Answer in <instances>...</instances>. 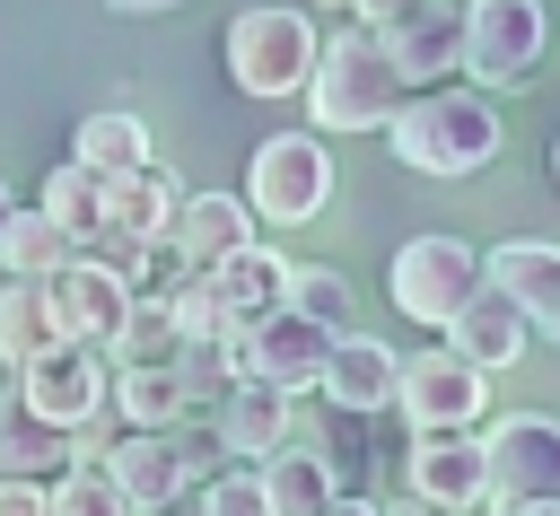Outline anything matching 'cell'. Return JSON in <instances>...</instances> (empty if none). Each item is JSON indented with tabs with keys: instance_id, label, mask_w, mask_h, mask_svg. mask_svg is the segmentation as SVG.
I'll return each mask as SVG.
<instances>
[{
	"instance_id": "1",
	"label": "cell",
	"mask_w": 560,
	"mask_h": 516,
	"mask_svg": "<svg viewBox=\"0 0 560 516\" xmlns=\"http://www.w3.org/2000/svg\"><path fill=\"white\" fill-rule=\"evenodd\" d=\"M385 140H394V157H402L411 175H438V184H455V175H481V166L499 157L508 122H499L490 87H464V79H446V87H420V96H402V105H394V122H385Z\"/></svg>"
},
{
	"instance_id": "2",
	"label": "cell",
	"mask_w": 560,
	"mask_h": 516,
	"mask_svg": "<svg viewBox=\"0 0 560 516\" xmlns=\"http://www.w3.org/2000/svg\"><path fill=\"white\" fill-rule=\"evenodd\" d=\"M402 96H411V87H402L394 52L376 44V26L324 35V52H315V70H306V122H324V131H385Z\"/></svg>"
},
{
	"instance_id": "3",
	"label": "cell",
	"mask_w": 560,
	"mask_h": 516,
	"mask_svg": "<svg viewBox=\"0 0 560 516\" xmlns=\"http://www.w3.org/2000/svg\"><path fill=\"white\" fill-rule=\"evenodd\" d=\"M228 455H219V437H210V420H175V429H122L114 437V455H105V472L122 481V499L140 507V516H158V507H175L192 481H210Z\"/></svg>"
},
{
	"instance_id": "4",
	"label": "cell",
	"mask_w": 560,
	"mask_h": 516,
	"mask_svg": "<svg viewBox=\"0 0 560 516\" xmlns=\"http://www.w3.org/2000/svg\"><path fill=\"white\" fill-rule=\"evenodd\" d=\"M324 35L306 26V9H236L228 17V79L262 105L280 96H306V70H315Z\"/></svg>"
},
{
	"instance_id": "5",
	"label": "cell",
	"mask_w": 560,
	"mask_h": 516,
	"mask_svg": "<svg viewBox=\"0 0 560 516\" xmlns=\"http://www.w3.org/2000/svg\"><path fill=\"white\" fill-rule=\"evenodd\" d=\"M481 280H490L481 254H472L464 236H438V227L411 236V245H394V262H385V297H394V315H411V324H429V332H446Z\"/></svg>"
},
{
	"instance_id": "6",
	"label": "cell",
	"mask_w": 560,
	"mask_h": 516,
	"mask_svg": "<svg viewBox=\"0 0 560 516\" xmlns=\"http://www.w3.org/2000/svg\"><path fill=\"white\" fill-rule=\"evenodd\" d=\"M332 201V157H324V131H271L245 166V210L271 219V227H306L315 210Z\"/></svg>"
},
{
	"instance_id": "7",
	"label": "cell",
	"mask_w": 560,
	"mask_h": 516,
	"mask_svg": "<svg viewBox=\"0 0 560 516\" xmlns=\"http://www.w3.org/2000/svg\"><path fill=\"white\" fill-rule=\"evenodd\" d=\"M18 402H26L35 420H52V429H88V420L114 411V367H105V350H88V341H52V350H35V359L18 367Z\"/></svg>"
},
{
	"instance_id": "8",
	"label": "cell",
	"mask_w": 560,
	"mask_h": 516,
	"mask_svg": "<svg viewBox=\"0 0 560 516\" xmlns=\"http://www.w3.org/2000/svg\"><path fill=\"white\" fill-rule=\"evenodd\" d=\"M542 44H551L542 0H464V79H472V87H516V79H534Z\"/></svg>"
},
{
	"instance_id": "9",
	"label": "cell",
	"mask_w": 560,
	"mask_h": 516,
	"mask_svg": "<svg viewBox=\"0 0 560 516\" xmlns=\"http://www.w3.org/2000/svg\"><path fill=\"white\" fill-rule=\"evenodd\" d=\"M394 411L411 420V437H420V429H481L490 376H481L472 359H455V350H411V359L394 367Z\"/></svg>"
},
{
	"instance_id": "10",
	"label": "cell",
	"mask_w": 560,
	"mask_h": 516,
	"mask_svg": "<svg viewBox=\"0 0 560 516\" xmlns=\"http://www.w3.org/2000/svg\"><path fill=\"white\" fill-rule=\"evenodd\" d=\"M481 464H490V507L516 499H560V420L551 411H508L481 429Z\"/></svg>"
},
{
	"instance_id": "11",
	"label": "cell",
	"mask_w": 560,
	"mask_h": 516,
	"mask_svg": "<svg viewBox=\"0 0 560 516\" xmlns=\"http://www.w3.org/2000/svg\"><path fill=\"white\" fill-rule=\"evenodd\" d=\"M228 341H236V376H262V385H280V394H315V385H324V359H332V332L306 324L298 306H271V315H254V324L228 332Z\"/></svg>"
},
{
	"instance_id": "12",
	"label": "cell",
	"mask_w": 560,
	"mask_h": 516,
	"mask_svg": "<svg viewBox=\"0 0 560 516\" xmlns=\"http://www.w3.org/2000/svg\"><path fill=\"white\" fill-rule=\"evenodd\" d=\"M376 44L394 52L402 87H446L464 70V9L455 0H402L394 17H376Z\"/></svg>"
},
{
	"instance_id": "13",
	"label": "cell",
	"mask_w": 560,
	"mask_h": 516,
	"mask_svg": "<svg viewBox=\"0 0 560 516\" xmlns=\"http://www.w3.org/2000/svg\"><path fill=\"white\" fill-rule=\"evenodd\" d=\"M44 306H52V332H61V341L105 350V341L122 332V315H131V280L105 271L96 254H70V262L44 280Z\"/></svg>"
},
{
	"instance_id": "14",
	"label": "cell",
	"mask_w": 560,
	"mask_h": 516,
	"mask_svg": "<svg viewBox=\"0 0 560 516\" xmlns=\"http://www.w3.org/2000/svg\"><path fill=\"white\" fill-rule=\"evenodd\" d=\"M402 472H411V499H429V507H446V516H464V507H481V499H490L481 429H420Z\"/></svg>"
},
{
	"instance_id": "15",
	"label": "cell",
	"mask_w": 560,
	"mask_h": 516,
	"mask_svg": "<svg viewBox=\"0 0 560 516\" xmlns=\"http://www.w3.org/2000/svg\"><path fill=\"white\" fill-rule=\"evenodd\" d=\"M201 420H210V437H219V455H228V464H262L271 446H289V437H298L289 394H280V385H262V376H236Z\"/></svg>"
},
{
	"instance_id": "16",
	"label": "cell",
	"mask_w": 560,
	"mask_h": 516,
	"mask_svg": "<svg viewBox=\"0 0 560 516\" xmlns=\"http://www.w3.org/2000/svg\"><path fill=\"white\" fill-rule=\"evenodd\" d=\"M481 271H490V289H499L542 341H560V245H542V236H508L499 254H481Z\"/></svg>"
},
{
	"instance_id": "17",
	"label": "cell",
	"mask_w": 560,
	"mask_h": 516,
	"mask_svg": "<svg viewBox=\"0 0 560 516\" xmlns=\"http://www.w3.org/2000/svg\"><path fill=\"white\" fill-rule=\"evenodd\" d=\"M245 245H254L245 192H184V210H175V227H166V254H175L184 271H210V262H228V254H245Z\"/></svg>"
},
{
	"instance_id": "18",
	"label": "cell",
	"mask_w": 560,
	"mask_h": 516,
	"mask_svg": "<svg viewBox=\"0 0 560 516\" xmlns=\"http://www.w3.org/2000/svg\"><path fill=\"white\" fill-rule=\"evenodd\" d=\"M394 350L385 341H368V332H332V359H324V402L332 411H350V420H368V411H394Z\"/></svg>"
},
{
	"instance_id": "19",
	"label": "cell",
	"mask_w": 560,
	"mask_h": 516,
	"mask_svg": "<svg viewBox=\"0 0 560 516\" xmlns=\"http://www.w3.org/2000/svg\"><path fill=\"white\" fill-rule=\"evenodd\" d=\"M525 341H534V324H525V315H516V306H508L490 280H481V289L464 297V315L446 324V350H455V359H472L481 376L516 367V359H525Z\"/></svg>"
},
{
	"instance_id": "20",
	"label": "cell",
	"mask_w": 560,
	"mask_h": 516,
	"mask_svg": "<svg viewBox=\"0 0 560 516\" xmlns=\"http://www.w3.org/2000/svg\"><path fill=\"white\" fill-rule=\"evenodd\" d=\"M210 289H219V315H228V332H245L254 315L289 306V254H271V245H245V254L210 262Z\"/></svg>"
},
{
	"instance_id": "21",
	"label": "cell",
	"mask_w": 560,
	"mask_h": 516,
	"mask_svg": "<svg viewBox=\"0 0 560 516\" xmlns=\"http://www.w3.org/2000/svg\"><path fill=\"white\" fill-rule=\"evenodd\" d=\"M254 472H262V507H271V516H324V507H332V490H341V481H332V464H324V446H298V437H289V446H271Z\"/></svg>"
},
{
	"instance_id": "22",
	"label": "cell",
	"mask_w": 560,
	"mask_h": 516,
	"mask_svg": "<svg viewBox=\"0 0 560 516\" xmlns=\"http://www.w3.org/2000/svg\"><path fill=\"white\" fill-rule=\"evenodd\" d=\"M44 472H70V429L35 420L18 394L0 402V481H44Z\"/></svg>"
},
{
	"instance_id": "23",
	"label": "cell",
	"mask_w": 560,
	"mask_h": 516,
	"mask_svg": "<svg viewBox=\"0 0 560 516\" xmlns=\"http://www.w3.org/2000/svg\"><path fill=\"white\" fill-rule=\"evenodd\" d=\"M114 420L122 429H175V420H201V411H192L175 367H114Z\"/></svg>"
},
{
	"instance_id": "24",
	"label": "cell",
	"mask_w": 560,
	"mask_h": 516,
	"mask_svg": "<svg viewBox=\"0 0 560 516\" xmlns=\"http://www.w3.org/2000/svg\"><path fill=\"white\" fill-rule=\"evenodd\" d=\"M175 350H184L175 306H166L158 289H131V315H122V332L105 341V359H114V367H175Z\"/></svg>"
},
{
	"instance_id": "25",
	"label": "cell",
	"mask_w": 560,
	"mask_h": 516,
	"mask_svg": "<svg viewBox=\"0 0 560 516\" xmlns=\"http://www.w3.org/2000/svg\"><path fill=\"white\" fill-rule=\"evenodd\" d=\"M70 157H79L88 175H131V166H149V122H140V114H122V105H105V114H88V122H79Z\"/></svg>"
},
{
	"instance_id": "26",
	"label": "cell",
	"mask_w": 560,
	"mask_h": 516,
	"mask_svg": "<svg viewBox=\"0 0 560 516\" xmlns=\"http://www.w3.org/2000/svg\"><path fill=\"white\" fill-rule=\"evenodd\" d=\"M35 210H44L70 245H88V236L105 227V175H88L79 157H61V166L44 175V192H35Z\"/></svg>"
},
{
	"instance_id": "27",
	"label": "cell",
	"mask_w": 560,
	"mask_h": 516,
	"mask_svg": "<svg viewBox=\"0 0 560 516\" xmlns=\"http://www.w3.org/2000/svg\"><path fill=\"white\" fill-rule=\"evenodd\" d=\"M70 254H79V245H70L35 201H26V210H9V227H0V271H9V280H52Z\"/></svg>"
},
{
	"instance_id": "28",
	"label": "cell",
	"mask_w": 560,
	"mask_h": 516,
	"mask_svg": "<svg viewBox=\"0 0 560 516\" xmlns=\"http://www.w3.org/2000/svg\"><path fill=\"white\" fill-rule=\"evenodd\" d=\"M52 306H44V280H0V367L18 376L35 350H52Z\"/></svg>"
},
{
	"instance_id": "29",
	"label": "cell",
	"mask_w": 560,
	"mask_h": 516,
	"mask_svg": "<svg viewBox=\"0 0 560 516\" xmlns=\"http://www.w3.org/2000/svg\"><path fill=\"white\" fill-rule=\"evenodd\" d=\"M44 516H140V507L122 499V481L105 464H70L44 481Z\"/></svg>"
},
{
	"instance_id": "30",
	"label": "cell",
	"mask_w": 560,
	"mask_h": 516,
	"mask_svg": "<svg viewBox=\"0 0 560 516\" xmlns=\"http://www.w3.org/2000/svg\"><path fill=\"white\" fill-rule=\"evenodd\" d=\"M289 306L324 332H350V280L324 271V262H289Z\"/></svg>"
},
{
	"instance_id": "31",
	"label": "cell",
	"mask_w": 560,
	"mask_h": 516,
	"mask_svg": "<svg viewBox=\"0 0 560 516\" xmlns=\"http://www.w3.org/2000/svg\"><path fill=\"white\" fill-rule=\"evenodd\" d=\"M175 376H184L192 411H210V402L236 385V341H228V332H210V341H184V350H175Z\"/></svg>"
},
{
	"instance_id": "32",
	"label": "cell",
	"mask_w": 560,
	"mask_h": 516,
	"mask_svg": "<svg viewBox=\"0 0 560 516\" xmlns=\"http://www.w3.org/2000/svg\"><path fill=\"white\" fill-rule=\"evenodd\" d=\"M192 516H271L262 507V472H210L201 499H192Z\"/></svg>"
},
{
	"instance_id": "33",
	"label": "cell",
	"mask_w": 560,
	"mask_h": 516,
	"mask_svg": "<svg viewBox=\"0 0 560 516\" xmlns=\"http://www.w3.org/2000/svg\"><path fill=\"white\" fill-rule=\"evenodd\" d=\"M0 516H44V481H0Z\"/></svg>"
},
{
	"instance_id": "34",
	"label": "cell",
	"mask_w": 560,
	"mask_h": 516,
	"mask_svg": "<svg viewBox=\"0 0 560 516\" xmlns=\"http://www.w3.org/2000/svg\"><path fill=\"white\" fill-rule=\"evenodd\" d=\"M324 516H385V507H376V499H350V490H332V507H324Z\"/></svg>"
},
{
	"instance_id": "35",
	"label": "cell",
	"mask_w": 560,
	"mask_h": 516,
	"mask_svg": "<svg viewBox=\"0 0 560 516\" xmlns=\"http://www.w3.org/2000/svg\"><path fill=\"white\" fill-rule=\"evenodd\" d=\"M105 9H122V17H158V9H184V0H105Z\"/></svg>"
},
{
	"instance_id": "36",
	"label": "cell",
	"mask_w": 560,
	"mask_h": 516,
	"mask_svg": "<svg viewBox=\"0 0 560 516\" xmlns=\"http://www.w3.org/2000/svg\"><path fill=\"white\" fill-rule=\"evenodd\" d=\"M499 516H560V499H516V507H499Z\"/></svg>"
},
{
	"instance_id": "37",
	"label": "cell",
	"mask_w": 560,
	"mask_h": 516,
	"mask_svg": "<svg viewBox=\"0 0 560 516\" xmlns=\"http://www.w3.org/2000/svg\"><path fill=\"white\" fill-rule=\"evenodd\" d=\"M402 0H359V26H376V17H394Z\"/></svg>"
},
{
	"instance_id": "38",
	"label": "cell",
	"mask_w": 560,
	"mask_h": 516,
	"mask_svg": "<svg viewBox=\"0 0 560 516\" xmlns=\"http://www.w3.org/2000/svg\"><path fill=\"white\" fill-rule=\"evenodd\" d=\"M385 516H446V507H429V499H402V507H385Z\"/></svg>"
},
{
	"instance_id": "39",
	"label": "cell",
	"mask_w": 560,
	"mask_h": 516,
	"mask_svg": "<svg viewBox=\"0 0 560 516\" xmlns=\"http://www.w3.org/2000/svg\"><path fill=\"white\" fill-rule=\"evenodd\" d=\"M9 210H18V201H9V184H0V227H9Z\"/></svg>"
},
{
	"instance_id": "40",
	"label": "cell",
	"mask_w": 560,
	"mask_h": 516,
	"mask_svg": "<svg viewBox=\"0 0 560 516\" xmlns=\"http://www.w3.org/2000/svg\"><path fill=\"white\" fill-rule=\"evenodd\" d=\"M324 9H359V0H324Z\"/></svg>"
},
{
	"instance_id": "41",
	"label": "cell",
	"mask_w": 560,
	"mask_h": 516,
	"mask_svg": "<svg viewBox=\"0 0 560 516\" xmlns=\"http://www.w3.org/2000/svg\"><path fill=\"white\" fill-rule=\"evenodd\" d=\"M0 402H9V367H0Z\"/></svg>"
},
{
	"instance_id": "42",
	"label": "cell",
	"mask_w": 560,
	"mask_h": 516,
	"mask_svg": "<svg viewBox=\"0 0 560 516\" xmlns=\"http://www.w3.org/2000/svg\"><path fill=\"white\" fill-rule=\"evenodd\" d=\"M551 175H560V149H551Z\"/></svg>"
}]
</instances>
